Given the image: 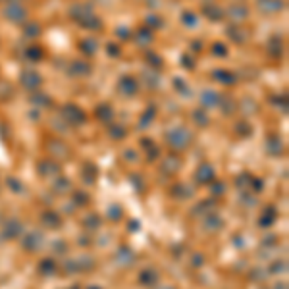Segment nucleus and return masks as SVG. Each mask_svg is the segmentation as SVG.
<instances>
[{
  "label": "nucleus",
  "instance_id": "6e6552de",
  "mask_svg": "<svg viewBox=\"0 0 289 289\" xmlns=\"http://www.w3.org/2000/svg\"><path fill=\"white\" fill-rule=\"evenodd\" d=\"M212 179H214V168L208 162L200 164L199 170H197V181L199 183H210Z\"/></svg>",
  "mask_w": 289,
  "mask_h": 289
},
{
  "label": "nucleus",
  "instance_id": "c9c22d12",
  "mask_svg": "<svg viewBox=\"0 0 289 289\" xmlns=\"http://www.w3.org/2000/svg\"><path fill=\"white\" fill-rule=\"evenodd\" d=\"M110 135H112L114 139H122V137L128 135V129H124L122 126H112V128H110Z\"/></svg>",
  "mask_w": 289,
  "mask_h": 289
},
{
  "label": "nucleus",
  "instance_id": "7c9ffc66",
  "mask_svg": "<svg viewBox=\"0 0 289 289\" xmlns=\"http://www.w3.org/2000/svg\"><path fill=\"white\" fill-rule=\"evenodd\" d=\"M25 58L39 62V60L43 58V50H41L39 46H31V48H27V52H25Z\"/></svg>",
  "mask_w": 289,
  "mask_h": 289
},
{
  "label": "nucleus",
  "instance_id": "8fccbe9b",
  "mask_svg": "<svg viewBox=\"0 0 289 289\" xmlns=\"http://www.w3.org/2000/svg\"><path fill=\"white\" fill-rule=\"evenodd\" d=\"M214 193H216V195H222V193H224V185H222V183H216V185H214Z\"/></svg>",
  "mask_w": 289,
  "mask_h": 289
},
{
  "label": "nucleus",
  "instance_id": "603ef678",
  "mask_svg": "<svg viewBox=\"0 0 289 289\" xmlns=\"http://www.w3.org/2000/svg\"><path fill=\"white\" fill-rule=\"evenodd\" d=\"M160 289H172V288H160Z\"/></svg>",
  "mask_w": 289,
  "mask_h": 289
},
{
  "label": "nucleus",
  "instance_id": "4468645a",
  "mask_svg": "<svg viewBox=\"0 0 289 289\" xmlns=\"http://www.w3.org/2000/svg\"><path fill=\"white\" fill-rule=\"evenodd\" d=\"M143 81L147 83V87H151V89H156V87H160V75H158V69H147L145 73H143Z\"/></svg>",
  "mask_w": 289,
  "mask_h": 289
},
{
  "label": "nucleus",
  "instance_id": "b1692460",
  "mask_svg": "<svg viewBox=\"0 0 289 289\" xmlns=\"http://www.w3.org/2000/svg\"><path fill=\"white\" fill-rule=\"evenodd\" d=\"M73 67H71V73L73 75H87L89 71H91V67H89V64H85V62H73Z\"/></svg>",
  "mask_w": 289,
  "mask_h": 289
},
{
  "label": "nucleus",
  "instance_id": "c756f323",
  "mask_svg": "<svg viewBox=\"0 0 289 289\" xmlns=\"http://www.w3.org/2000/svg\"><path fill=\"white\" fill-rule=\"evenodd\" d=\"M227 35H229V37H231V41H235V43H245V37H243L245 33L239 31V27H237V25H235V27H229V29H227Z\"/></svg>",
  "mask_w": 289,
  "mask_h": 289
},
{
  "label": "nucleus",
  "instance_id": "09e8293b",
  "mask_svg": "<svg viewBox=\"0 0 289 289\" xmlns=\"http://www.w3.org/2000/svg\"><path fill=\"white\" fill-rule=\"evenodd\" d=\"M181 62H183V64L187 66V69H193V66H195V62H193V58H189L187 54H185V56L181 58Z\"/></svg>",
  "mask_w": 289,
  "mask_h": 289
},
{
  "label": "nucleus",
  "instance_id": "a211bd4d",
  "mask_svg": "<svg viewBox=\"0 0 289 289\" xmlns=\"http://www.w3.org/2000/svg\"><path fill=\"white\" fill-rule=\"evenodd\" d=\"M39 172H41L43 176H54V174L60 172V166L54 160H43L39 164Z\"/></svg>",
  "mask_w": 289,
  "mask_h": 289
},
{
  "label": "nucleus",
  "instance_id": "864d4df0",
  "mask_svg": "<svg viewBox=\"0 0 289 289\" xmlns=\"http://www.w3.org/2000/svg\"><path fill=\"white\" fill-rule=\"evenodd\" d=\"M10 2H16V0H10Z\"/></svg>",
  "mask_w": 289,
  "mask_h": 289
},
{
  "label": "nucleus",
  "instance_id": "a18cd8bd",
  "mask_svg": "<svg viewBox=\"0 0 289 289\" xmlns=\"http://www.w3.org/2000/svg\"><path fill=\"white\" fill-rule=\"evenodd\" d=\"M120 216H122V210H120L118 206H114V208H110V218H112V220H118Z\"/></svg>",
  "mask_w": 289,
  "mask_h": 289
},
{
  "label": "nucleus",
  "instance_id": "f3484780",
  "mask_svg": "<svg viewBox=\"0 0 289 289\" xmlns=\"http://www.w3.org/2000/svg\"><path fill=\"white\" fill-rule=\"evenodd\" d=\"M96 118L98 120H102V122H110L112 118H114V108L110 106V104H98L96 106Z\"/></svg>",
  "mask_w": 289,
  "mask_h": 289
},
{
  "label": "nucleus",
  "instance_id": "39448f33",
  "mask_svg": "<svg viewBox=\"0 0 289 289\" xmlns=\"http://www.w3.org/2000/svg\"><path fill=\"white\" fill-rule=\"evenodd\" d=\"M118 89L124 96H135L139 91V83L133 79V77H122L120 83H118Z\"/></svg>",
  "mask_w": 289,
  "mask_h": 289
},
{
  "label": "nucleus",
  "instance_id": "ea45409f",
  "mask_svg": "<svg viewBox=\"0 0 289 289\" xmlns=\"http://www.w3.org/2000/svg\"><path fill=\"white\" fill-rule=\"evenodd\" d=\"M235 129H237V133H239V135H251V133H253V128H251L249 124H245V122L237 124Z\"/></svg>",
  "mask_w": 289,
  "mask_h": 289
},
{
  "label": "nucleus",
  "instance_id": "4be33fe9",
  "mask_svg": "<svg viewBox=\"0 0 289 289\" xmlns=\"http://www.w3.org/2000/svg\"><path fill=\"white\" fill-rule=\"evenodd\" d=\"M23 35H25L27 39H35V37H39V35H41V25H39V23H35V22H27V23H25V27H23Z\"/></svg>",
  "mask_w": 289,
  "mask_h": 289
},
{
  "label": "nucleus",
  "instance_id": "a19ab883",
  "mask_svg": "<svg viewBox=\"0 0 289 289\" xmlns=\"http://www.w3.org/2000/svg\"><path fill=\"white\" fill-rule=\"evenodd\" d=\"M31 100L35 104H41V106H48V104H50V98L46 95H33Z\"/></svg>",
  "mask_w": 289,
  "mask_h": 289
},
{
  "label": "nucleus",
  "instance_id": "393cba45",
  "mask_svg": "<svg viewBox=\"0 0 289 289\" xmlns=\"http://www.w3.org/2000/svg\"><path fill=\"white\" fill-rule=\"evenodd\" d=\"M79 25H81V27H85V29H100V27H102L100 20L95 18V16H89V18H87V20H83Z\"/></svg>",
  "mask_w": 289,
  "mask_h": 289
},
{
  "label": "nucleus",
  "instance_id": "423d86ee",
  "mask_svg": "<svg viewBox=\"0 0 289 289\" xmlns=\"http://www.w3.org/2000/svg\"><path fill=\"white\" fill-rule=\"evenodd\" d=\"M69 16H71L77 23H81L83 20H87L89 16H93V10H91V6H89V4H75V6H71Z\"/></svg>",
  "mask_w": 289,
  "mask_h": 289
},
{
  "label": "nucleus",
  "instance_id": "e433bc0d",
  "mask_svg": "<svg viewBox=\"0 0 289 289\" xmlns=\"http://www.w3.org/2000/svg\"><path fill=\"white\" fill-rule=\"evenodd\" d=\"M153 120H155V108H149V110L145 112V118H141V128H147Z\"/></svg>",
  "mask_w": 289,
  "mask_h": 289
},
{
  "label": "nucleus",
  "instance_id": "473e14b6",
  "mask_svg": "<svg viewBox=\"0 0 289 289\" xmlns=\"http://www.w3.org/2000/svg\"><path fill=\"white\" fill-rule=\"evenodd\" d=\"M174 87H176L179 93H183V95H191V89L185 85V81H183L181 77H176V79H174Z\"/></svg>",
  "mask_w": 289,
  "mask_h": 289
},
{
  "label": "nucleus",
  "instance_id": "de8ad7c7",
  "mask_svg": "<svg viewBox=\"0 0 289 289\" xmlns=\"http://www.w3.org/2000/svg\"><path fill=\"white\" fill-rule=\"evenodd\" d=\"M87 227H98V216H91V218H87V222H85Z\"/></svg>",
  "mask_w": 289,
  "mask_h": 289
},
{
  "label": "nucleus",
  "instance_id": "bb28decb",
  "mask_svg": "<svg viewBox=\"0 0 289 289\" xmlns=\"http://www.w3.org/2000/svg\"><path fill=\"white\" fill-rule=\"evenodd\" d=\"M43 220H44V224L48 225V227H58L60 225V218L54 212H44L43 214Z\"/></svg>",
  "mask_w": 289,
  "mask_h": 289
},
{
  "label": "nucleus",
  "instance_id": "6ab92c4d",
  "mask_svg": "<svg viewBox=\"0 0 289 289\" xmlns=\"http://www.w3.org/2000/svg\"><path fill=\"white\" fill-rule=\"evenodd\" d=\"M212 77L218 79V81L224 83V85H233V83H235V75H233L231 71H227V69H216V71L212 73Z\"/></svg>",
  "mask_w": 289,
  "mask_h": 289
},
{
  "label": "nucleus",
  "instance_id": "9b49d317",
  "mask_svg": "<svg viewBox=\"0 0 289 289\" xmlns=\"http://www.w3.org/2000/svg\"><path fill=\"white\" fill-rule=\"evenodd\" d=\"M202 14H204V18H208L210 22H220L222 16H224V12L220 10V6H216V4H204V6H202Z\"/></svg>",
  "mask_w": 289,
  "mask_h": 289
},
{
  "label": "nucleus",
  "instance_id": "dca6fc26",
  "mask_svg": "<svg viewBox=\"0 0 289 289\" xmlns=\"http://www.w3.org/2000/svg\"><path fill=\"white\" fill-rule=\"evenodd\" d=\"M20 233H22V224H20L18 220L6 222V225H4V235H6V239H16V237H20Z\"/></svg>",
  "mask_w": 289,
  "mask_h": 289
},
{
  "label": "nucleus",
  "instance_id": "c03bdc74",
  "mask_svg": "<svg viewBox=\"0 0 289 289\" xmlns=\"http://www.w3.org/2000/svg\"><path fill=\"white\" fill-rule=\"evenodd\" d=\"M106 50H108V54H110V56H114V58H116V56H120V48H118L116 44H108V46H106Z\"/></svg>",
  "mask_w": 289,
  "mask_h": 289
},
{
  "label": "nucleus",
  "instance_id": "f704fd0d",
  "mask_svg": "<svg viewBox=\"0 0 289 289\" xmlns=\"http://www.w3.org/2000/svg\"><path fill=\"white\" fill-rule=\"evenodd\" d=\"M274 218H276V210H274V208H268V214L264 212V216H262V220H260V225H272L274 224V222H272Z\"/></svg>",
  "mask_w": 289,
  "mask_h": 289
},
{
  "label": "nucleus",
  "instance_id": "2f4dec72",
  "mask_svg": "<svg viewBox=\"0 0 289 289\" xmlns=\"http://www.w3.org/2000/svg\"><path fill=\"white\" fill-rule=\"evenodd\" d=\"M204 225H206L208 229H218V227H222V218H218V216H208V218H204Z\"/></svg>",
  "mask_w": 289,
  "mask_h": 289
},
{
  "label": "nucleus",
  "instance_id": "5701e85b",
  "mask_svg": "<svg viewBox=\"0 0 289 289\" xmlns=\"http://www.w3.org/2000/svg\"><path fill=\"white\" fill-rule=\"evenodd\" d=\"M268 50H270V52H272L274 56H280V54H282V50H284L282 39H278V37L270 39V43H268Z\"/></svg>",
  "mask_w": 289,
  "mask_h": 289
},
{
  "label": "nucleus",
  "instance_id": "2eb2a0df",
  "mask_svg": "<svg viewBox=\"0 0 289 289\" xmlns=\"http://www.w3.org/2000/svg\"><path fill=\"white\" fill-rule=\"evenodd\" d=\"M79 48H81L83 54L95 56L96 50H98V43H96V39H93V37H87V39H83V41L79 43Z\"/></svg>",
  "mask_w": 289,
  "mask_h": 289
},
{
  "label": "nucleus",
  "instance_id": "9d476101",
  "mask_svg": "<svg viewBox=\"0 0 289 289\" xmlns=\"http://www.w3.org/2000/svg\"><path fill=\"white\" fill-rule=\"evenodd\" d=\"M218 102H220V95H218L216 91L204 89V91L200 93V104H202L204 108H216Z\"/></svg>",
  "mask_w": 289,
  "mask_h": 289
},
{
  "label": "nucleus",
  "instance_id": "aec40b11",
  "mask_svg": "<svg viewBox=\"0 0 289 289\" xmlns=\"http://www.w3.org/2000/svg\"><path fill=\"white\" fill-rule=\"evenodd\" d=\"M41 241H43L41 233H29L27 237H23V247H25L27 251H35V249L41 247Z\"/></svg>",
  "mask_w": 289,
  "mask_h": 289
},
{
  "label": "nucleus",
  "instance_id": "f257e3e1",
  "mask_svg": "<svg viewBox=\"0 0 289 289\" xmlns=\"http://www.w3.org/2000/svg\"><path fill=\"white\" fill-rule=\"evenodd\" d=\"M191 139L193 137H191V133H189V129H185V128H176L168 133V143H170V147L176 149V151L187 149V147L191 145Z\"/></svg>",
  "mask_w": 289,
  "mask_h": 289
},
{
  "label": "nucleus",
  "instance_id": "7ed1b4c3",
  "mask_svg": "<svg viewBox=\"0 0 289 289\" xmlns=\"http://www.w3.org/2000/svg\"><path fill=\"white\" fill-rule=\"evenodd\" d=\"M62 118H64L67 124H73V126H77V124H81V122H85V112L77 106V104H64L62 106Z\"/></svg>",
  "mask_w": 289,
  "mask_h": 289
},
{
  "label": "nucleus",
  "instance_id": "49530a36",
  "mask_svg": "<svg viewBox=\"0 0 289 289\" xmlns=\"http://www.w3.org/2000/svg\"><path fill=\"white\" fill-rule=\"evenodd\" d=\"M8 183H10L12 187H14V193H20V191H22V183H18V181H16L14 178H10V179H8Z\"/></svg>",
  "mask_w": 289,
  "mask_h": 289
},
{
  "label": "nucleus",
  "instance_id": "20e7f679",
  "mask_svg": "<svg viewBox=\"0 0 289 289\" xmlns=\"http://www.w3.org/2000/svg\"><path fill=\"white\" fill-rule=\"evenodd\" d=\"M20 83H22V87H23V89H27V91H35V89H39V87H41L43 77H41L35 69H23V71H22V75H20Z\"/></svg>",
  "mask_w": 289,
  "mask_h": 289
},
{
  "label": "nucleus",
  "instance_id": "a878e982",
  "mask_svg": "<svg viewBox=\"0 0 289 289\" xmlns=\"http://www.w3.org/2000/svg\"><path fill=\"white\" fill-rule=\"evenodd\" d=\"M137 43H139V46H145V44H149V43H153V35L149 29H141V31L137 33Z\"/></svg>",
  "mask_w": 289,
  "mask_h": 289
},
{
  "label": "nucleus",
  "instance_id": "ddd939ff",
  "mask_svg": "<svg viewBox=\"0 0 289 289\" xmlns=\"http://www.w3.org/2000/svg\"><path fill=\"white\" fill-rule=\"evenodd\" d=\"M139 282L143 286H155V284H158V272L155 268H145L139 276Z\"/></svg>",
  "mask_w": 289,
  "mask_h": 289
},
{
  "label": "nucleus",
  "instance_id": "79ce46f5",
  "mask_svg": "<svg viewBox=\"0 0 289 289\" xmlns=\"http://www.w3.org/2000/svg\"><path fill=\"white\" fill-rule=\"evenodd\" d=\"M147 25L149 27H162V20L158 16H149L147 18Z\"/></svg>",
  "mask_w": 289,
  "mask_h": 289
},
{
  "label": "nucleus",
  "instance_id": "37998d69",
  "mask_svg": "<svg viewBox=\"0 0 289 289\" xmlns=\"http://www.w3.org/2000/svg\"><path fill=\"white\" fill-rule=\"evenodd\" d=\"M118 35H120V39H124V41H128V39H131V31L129 29H126V27H118Z\"/></svg>",
  "mask_w": 289,
  "mask_h": 289
},
{
  "label": "nucleus",
  "instance_id": "3c124183",
  "mask_svg": "<svg viewBox=\"0 0 289 289\" xmlns=\"http://www.w3.org/2000/svg\"><path fill=\"white\" fill-rule=\"evenodd\" d=\"M89 289H100V288H89Z\"/></svg>",
  "mask_w": 289,
  "mask_h": 289
},
{
  "label": "nucleus",
  "instance_id": "58836bf2",
  "mask_svg": "<svg viewBox=\"0 0 289 289\" xmlns=\"http://www.w3.org/2000/svg\"><path fill=\"white\" fill-rule=\"evenodd\" d=\"M145 58H147V60H149V62L153 64V67H155V69H156V67H158V66L162 64V58H160V56H156V54H153L151 50H149V52L145 54Z\"/></svg>",
  "mask_w": 289,
  "mask_h": 289
},
{
  "label": "nucleus",
  "instance_id": "4c0bfd02",
  "mask_svg": "<svg viewBox=\"0 0 289 289\" xmlns=\"http://www.w3.org/2000/svg\"><path fill=\"white\" fill-rule=\"evenodd\" d=\"M212 50H214V52H212L214 56H222V58H224L225 54H227V48H225L222 43H214V44H212Z\"/></svg>",
  "mask_w": 289,
  "mask_h": 289
},
{
  "label": "nucleus",
  "instance_id": "1a4fd4ad",
  "mask_svg": "<svg viewBox=\"0 0 289 289\" xmlns=\"http://www.w3.org/2000/svg\"><path fill=\"white\" fill-rule=\"evenodd\" d=\"M286 6L284 0H258V8L266 14H276V12H282Z\"/></svg>",
  "mask_w": 289,
  "mask_h": 289
},
{
  "label": "nucleus",
  "instance_id": "412c9836",
  "mask_svg": "<svg viewBox=\"0 0 289 289\" xmlns=\"http://www.w3.org/2000/svg\"><path fill=\"white\" fill-rule=\"evenodd\" d=\"M218 106L224 110L225 116H229V114H233V110H235V100H233L231 96H220Z\"/></svg>",
  "mask_w": 289,
  "mask_h": 289
},
{
  "label": "nucleus",
  "instance_id": "0eeeda50",
  "mask_svg": "<svg viewBox=\"0 0 289 289\" xmlns=\"http://www.w3.org/2000/svg\"><path fill=\"white\" fill-rule=\"evenodd\" d=\"M247 16H249V10H247L243 4H233V6H229V8H227V18H229L233 23L243 22Z\"/></svg>",
  "mask_w": 289,
  "mask_h": 289
},
{
  "label": "nucleus",
  "instance_id": "c85d7f7f",
  "mask_svg": "<svg viewBox=\"0 0 289 289\" xmlns=\"http://www.w3.org/2000/svg\"><path fill=\"white\" fill-rule=\"evenodd\" d=\"M181 22H183L185 27H197V16H195L193 12H183Z\"/></svg>",
  "mask_w": 289,
  "mask_h": 289
},
{
  "label": "nucleus",
  "instance_id": "72a5a7b5",
  "mask_svg": "<svg viewBox=\"0 0 289 289\" xmlns=\"http://www.w3.org/2000/svg\"><path fill=\"white\" fill-rule=\"evenodd\" d=\"M39 266H41V272H43V274H52V272H54V268H56V266H54V262H52L50 258L43 260Z\"/></svg>",
  "mask_w": 289,
  "mask_h": 289
},
{
  "label": "nucleus",
  "instance_id": "f03ea898",
  "mask_svg": "<svg viewBox=\"0 0 289 289\" xmlns=\"http://www.w3.org/2000/svg\"><path fill=\"white\" fill-rule=\"evenodd\" d=\"M2 14H4V18H6L8 22H12V23H23V22L27 20V10H25L22 4H18V2L6 4V8L2 10Z\"/></svg>",
  "mask_w": 289,
  "mask_h": 289
},
{
  "label": "nucleus",
  "instance_id": "f8f14e48",
  "mask_svg": "<svg viewBox=\"0 0 289 289\" xmlns=\"http://www.w3.org/2000/svg\"><path fill=\"white\" fill-rule=\"evenodd\" d=\"M266 151H268L270 155H282V153H284V143H282V139H280L278 135H270V137L266 139Z\"/></svg>",
  "mask_w": 289,
  "mask_h": 289
},
{
  "label": "nucleus",
  "instance_id": "cd10ccee",
  "mask_svg": "<svg viewBox=\"0 0 289 289\" xmlns=\"http://www.w3.org/2000/svg\"><path fill=\"white\" fill-rule=\"evenodd\" d=\"M193 120H195L197 126H200V128L208 126V116H206V112H202V110H195V112H193Z\"/></svg>",
  "mask_w": 289,
  "mask_h": 289
}]
</instances>
